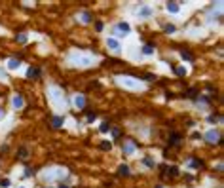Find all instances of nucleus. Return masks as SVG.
I'll list each match as a JSON object with an SVG mask.
<instances>
[{
	"mask_svg": "<svg viewBox=\"0 0 224 188\" xmlns=\"http://www.w3.org/2000/svg\"><path fill=\"white\" fill-rule=\"evenodd\" d=\"M47 95H50L51 103H53L57 109H65V106H67V99H65V95H63V89H61V87L51 86L50 89H47Z\"/></svg>",
	"mask_w": 224,
	"mask_h": 188,
	"instance_id": "1",
	"label": "nucleus"
},
{
	"mask_svg": "<svg viewBox=\"0 0 224 188\" xmlns=\"http://www.w3.org/2000/svg\"><path fill=\"white\" fill-rule=\"evenodd\" d=\"M97 59L93 57L91 53H72L70 55V63L78 67H91Z\"/></svg>",
	"mask_w": 224,
	"mask_h": 188,
	"instance_id": "2",
	"label": "nucleus"
},
{
	"mask_svg": "<svg viewBox=\"0 0 224 188\" xmlns=\"http://www.w3.org/2000/svg\"><path fill=\"white\" fill-rule=\"evenodd\" d=\"M116 82H118L120 86L127 87V89H141V87H142V84L139 82L137 78H129V76H118Z\"/></svg>",
	"mask_w": 224,
	"mask_h": 188,
	"instance_id": "3",
	"label": "nucleus"
},
{
	"mask_svg": "<svg viewBox=\"0 0 224 188\" xmlns=\"http://www.w3.org/2000/svg\"><path fill=\"white\" fill-rule=\"evenodd\" d=\"M63 175H65V169H63V167H51V169L44 171V179H46V181H57Z\"/></svg>",
	"mask_w": 224,
	"mask_h": 188,
	"instance_id": "4",
	"label": "nucleus"
},
{
	"mask_svg": "<svg viewBox=\"0 0 224 188\" xmlns=\"http://www.w3.org/2000/svg\"><path fill=\"white\" fill-rule=\"evenodd\" d=\"M205 141H209V143H218V141H220V133H218L217 129L207 131V133H205Z\"/></svg>",
	"mask_w": 224,
	"mask_h": 188,
	"instance_id": "5",
	"label": "nucleus"
},
{
	"mask_svg": "<svg viewBox=\"0 0 224 188\" xmlns=\"http://www.w3.org/2000/svg\"><path fill=\"white\" fill-rule=\"evenodd\" d=\"M74 106L76 109H86V97H84V95H76L74 97Z\"/></svg>",
	"mask_w": 224,
	"mask_h": 188,
	"instance_id": "6",
	"label": "nucleus"
},
{
	"mask_svg": "<svg viewBox=\"0 0 224 188\" xmlns=\"http://www.w3.org/2000/svg\"><path fill=\"white\" fill-rule=\"evenodd\" d=\"M179 10H181V4H179V2H167V11H171V13H179Z\"/></svg>",
	"mask_w": 224,
	"mask_h": 188,
	"instance_id": "7",
	"label": "nucleus"
},
{
	"mask_svg": "<svg viewBox=\"0 0 224 188\" xmlns=\"http://www.w3.org/2000/svg\"><path fill=\"white\" fill-rule=\"evenodd\" d=\"M11 105H13V109H23V97H21V95H13Z\"/></svg>",
	"mask_w": 224,
	"mask_h": 188,
	"instance_id": "8",
	"label": "nucleus"
},
{
	"mask_svg": "<svg viewBox=\"0 0 224 188\" xmlns=\"http://www.w3.org/2000/svg\"><path fill=\"white\" fill-rule=\"evenodd\" d=\"M106 46H108L112 51H118L120 50V44H118V40H116V38H108V40H106Z\"/></svg>",
	"mask_w": 224,
	"mask_h": 188,
	"instance_id": "9",
	"label": "nucleus"
},
{
	"mask_svg": "<svg viewBox=\"0 0 224 188\" xmlns=\"http://www.w3.org/2000/svg\"><path fill=\"white\" fill-rule=\"evenodd\" d=\"M38 76H40V69H36V67H30V69L27 70V78L33 80V78H38Z\"/></svg>",
	"mask_w": 224,
	"mask_h": 188,
	"instance_id": "10",
	"label": "nucleus"
},
{
	"mask_svg": "<svg viewBox=\"0 0 224 188\" xmlns=\"http://www.w3.org/2000/svg\"><path fill=\"white\" fill-rule=\"evenodd\" d=\"M63 122H65V118H63V116H53V120H51V126H53V127H61Z\"/></svg>",
	"mask_w": 224,
	"mask_h": 188,
	"instance_id": "11",
	"label": "nucleus"
},
{
	"mask_svg": "<svg viewBox=\"0 0 224 188\" xmlns=\"http://www.w3.org/2000/svg\"><path fill=\"white\" fill-rule=\"evenodd\" d=\"M118 31H120L122 34H127V33H129V23H125V21H123V23H118Z\"/></svg>",
	"mask_w": 224,
	"mask_h": 188,
	"instance_id": "12",
	"label": "nucleus"
},
{
	"mask_svg": "<svg viewBox=\"0 0 224 188\" xmlns=\"http://www.w3.org/2000/svg\"><path fill=\"white\" fill-rule=\"evenodd\" d=\"M19 65H21V59H11L10 63H8V67H10L11 70H15V69H19Z\"/></svg>",
	"mask_w": 224,
	"mask_h": 188,
	"instance_id": "13",
	"label": "nucleus"
},
{
	"mask_svg": "<svg viewBox=\"0 0 224 188\" xmlns=\"http://www.w3.org/2000/svg\"><path fill=\"white\" fill-rule=\"evenodd\" d=\"M190 165L194 167V169H199V167H203V162H201V160H192Z\"/></svg>",
	"mask_w": 224,
	"mask_h": 188,
	"instance_id": "14",
	"label": "nucleus"
},
{
	"mask_svg": "<svg viewBox=\"0 0 224 188\" xmlns=\"http://www.w3.org/2000/svg\"><path fill=\"white\" fill-rule=\"evenodd\" d=\"M133 145H131V143H125V145H123V152H125V154H133Z\"/></svg>",
	"mask_w": 224,
	"mask_h": 188,
	"instance_id": "15",
	"label": "nucleus"
},
{
	"mask_svg": "<svg viewBox=\"0 0 224 188\" xmlns=\"http://www.w3.org/2000/svg\"><path fill=\"white\" fill-rule=\"evenodd\" d=\"M163 31H165V33H169V34H173V33H175V25L167 23V25H163Z\"/></svg>",
	"mask_w": 224,
	"mask_h": 188,
	"instance_id": "16",
	"label": "nucleus"
},
{
	"mask_svg": "<svg viewBox=\"0 0 224 188\" xmlns=\"http://www.w3.org/2000/svg\"><path fill=\"white\" fill-rule=\"evenodd\" d=\"M142 51H145L146 55H150V53H154V46H152V44H146L145 48H142Z\"/></svg>",
	"mask_w": 224,
	"mask_h": 188,
	"instance_id": "17",
	"label": "nucleus"
},
{
	"mask_svg": "<svg viewBox=\"0 0 224 188\" xmlns=\"http://www.w3.org/2000/svg\"><path fill=\"white\" fill-rule=\"evenodd\" d=\"M118 173H120V175H129V167H127V165H120Z\"/></svg>",
	"mask_w": 224,
	"mask_h": 188,
	"instance_id": "18",
	"label": "nucleus"
},
{
	"mask_svg": "<svg viewBox=\"0 0 224 188\" xmlns=\"http://www.w3.org/2000/svg\"><path fill=\"white\" fill-rule=\"evenodd\" d=\"M175 72H177V76H186V69H184V67H177Z\"/></svg>",
	"mask_w": 224,
	"mask_h": 188,
	"instance_id": "19",
	"label": "nucleus"
},
{
	"mask_svg": "<svg viewBox=\"0 0 224 188\" xmlns=\"http://www.w3.org/2000/svg\"><path fill=\"white\" fill-rule=\"evenodd\" d=\"M179 141H181V135H179V133H173V135H171V145H175V143H179Z\"/></svg>",
	"mask_w": 224,
	"mask_h": 188,
	"instance_id": "20",
	"label": "nucleus"
},
{
	"mask_svg": "<svg viewBox=\"0 0 224 188\" xmlns=\"http://www.w3.org/2000/svg\"><path fill=\"white\" fill-rule=\"evenodd\" d=\"M165 171H169V175H173V177H177V175H179L177 167H165Z\"/></svg>",
	"mask_w": 224,
	"mask_h": 188,
	"instance_id": "21",
	"label": "nucleus"
},
{
	"mask_svg": "<svg viewBox=\"0 0 224 188\" xmlns=\"http://www.w3.org/2000/svg\"><path fill=\"white\" fill-rule=\"evenodd\" d=\"M99 146H101L103 150H110V148H112V145H110L108 141H103V143H101V145H99Z\"/></svg>",
	"mask_w": 224,
	"mask_h": 188,
	"instance_id": "22",
	"label": "nucleus"
},
{
	"mask_svg": "<svg viewBox=\"0 0 224 188\" xmlns=\"http://www.w3.org/2000/svg\"><path fill=\"white\" fill-rule=\"evenodd\" d=\"M182 59H186V61H194V57H192L190 51H182Z\"/></svg>",
	"mask_w": 224,
	"mask_h": 188,
	"instance_id": "23",
	"label": "nucleus"
},
{
	"mask_svg": "<svg viewBox=\"0 0 224 188\" xmlns=\"http://www.w3.org/2000/svg\"><path fill=\"white\" fill-rule=\"evenodd\" d=\"M207 120H209V123H218L220 122V116H209Z\"/></svg>",
	"mask_w": 224,
	"mask_h": 188,
	"instance_id": "24",
	"label": "nucleus"
},
{
	"mask_svg": "<svg viewBox=\"0 0 224 188\" xmlns=\"http://www.w3.org/2000/svg\"><path fill=\"white\" fill-rule=\"evenodd\" d=\"M145 165L146 167H154L156 163H154V160H152V158H145Z\"/></svg>",
	"mask_w": 224,
	"mask_h": 188,
	"instance_id": "25",
	"label": "nucleus"
},
{
	"mask_svg": "<svg viewBox=\"0 0 224 188\" xmlns=\"http://www.w3.org/2000/svg\"><path fill=\"white\" fill-rule=\"evenodd\" d=\"M139 13H141L142 17H148V15H150V8H142V10L139 11Z\"/></svg>",
	"mask_w": 224,
	"mask_h": 188,
	"instance_id": "26",
	"label": "nucleus"
},
{
	"mask_svg": "<svg viewBox=\"0 0 224 188\" xmlns=\"http://www.w3.org/2000/svg\"><path fill=\"white\" fill-rule=\"evenodd\" d=\"M10 186V181L8 179H0V188H8Z\"/></svg>",
	"mask_w": 224,
	"mask_h": 188,
	"instance_id": "27",
	"label": "nucleus"
},
{
	"mask_svg": "<svg viewBox=\"0 0 224 188\" xmlns=\"http://www.w3.org/2000/svg\"><path fill=\"white\" fill-rule=\"evenodd\" d=\"M82 19H84L86 23H89V21H91V15L87 13V11H84V13H82Z\"/></svg>",
	"mask_w": 224,
	"mask_h": 188,
	"instance_id": "28",
	"label": "nucleus"
},
{
	"mask_svg": "<svg viewBox=\"0 0 224 188\" xmlns=\"http://www.w3.org/2000/svg\"><path fill=\"white\" fill-rule=\"evenodd\" d=\"M27 156H29V150H27V148H21V150H19V158H27Z\"/></svg>",
	"mask_w": 224,
	"mask_h": 188,
	"instance_id": "29",
	"label": "nucleus"
},
{
	"mask_svg": "<svg viewBox=\"0 0 224 188\" xmlns=\"http://www.w3.org/2000/svg\"><path fill=\"white\" fill-rule=\"evenodd\" d=\"M17 40H19V44H25L27 42V34H17Z\"/></svg>",
	"mask_w": 224,
	"mask_h": 188,
	"instance_id": "30",
	"label": "nucleus"
},
{
	"mask_svg": "<svg viewBox=\"0 0 224 188\" xmlns=\"http://www.w3.org/2000/svg\"><path fill=\"white\" fill-rule=\"evenodd\" d=\"M112 135H114L116 139H120V137H122V131H120V129H114V131H112Z\"/></svg>",
	"mask_w": 224,
	"mask_h": 188,
	"instance_id": "31",
	"label": "nucleus"
},
{
	"mask_svg": "<svg viewBox=\"0 0 224 188\" xmlns=\"http://www.w3.org/2000/svg\"><path fill=\"white\" fill-rule=\"evenodd\" d=\"M95 29H97L99 33H101V31H103V23H101V21H97V23H95Z\"/></svg>",
	"mask_w": 224,
	"mask_h": 188,
	"instance_id": "32",
	"label": "nucleus"
},
{
	"mask_svg": "<svg viewBox=\"0 0 224 188\" xmlns=\"http://www.w3.org/2000/svg\"><path fill=\"white\" fill-rule=\"evenodd\" d=\"M186 95H188V97H196V95H198V91H196V89H190Z\"/></svg>",
	"mask_w": 224,
	"mask_h": 188,
	"instance_id": "33",
	"label": "nucleus"
},
{
	"mask_svg": "<svg viewBox=\"0 0 224 188\" xmlns=\"http://www.w3.org/2000/svg\"><path fill=\"white\" fill-rule=\"evenodd\" d=\"M101 131L105 133V131H108V123H101Z\"/></svg>",
	"mask_w": 224,
	"mask_h": 188,
	"instance_id": "34",
	"label": "nucleus"
},
{
	"mask_svg": "<svg viewBox=\"0 0 224 188\" xmlns=\"http://www.w3.org/2000/svg\"><path fill=\"white\" fill-rule=\"evenodd\" d=\"M93 120H95V114L89 112V114H87V122H93Z\"/></svg>",
	"mask_w": 224,
	"mask_h": 188,
	"instance_id": "35",
	"label": "nucleus"
},
{
	"mask_svg": "<svg viewBox=\"0 0 224 188\" xmlns=\"http://www.w3.org/2000/svg\"><path fill=\"white\" fill-rule=\"evenodd\" d=\"M0 78H6V72H4V69L0 67Z\"/></svg>",
	"mask_w": 224,
	"mask_h": 188,
	"instance_id": "36",
	"label": "nucleus"
},
{
	"mask_svg": "<svg viewBox=\"0 0 224 188\" xmlns=\"http://www.w3.org/2000/svg\"><path fill=\"white\" fill-rule=\"evenodd\" d=\"M2 116H4V110H2V109H0V118H2Z\"/></svg>",
	"mask_w": 224,
	"mask_h": 188,
	"instance_id": "37",
	"label": "nucleus"
},
{
	"mask_svg": "<svg viewBox=\"0 0 224 188\" xmlns=\"http://www.w3.org/2000/svg\"><path fill=\"white\" fill-rule=\"evenodd\" d=\"M59 188H69V186H67V184H61V186H59Z\"/></svg>",
	"mask_w": 224,
	"mask_h": 188,
	"instance_id": "38",
	"label": "nucleus"
},
{
	"mask_svg": "<svg viewBox=\"0 0 224 188\" xmlns=\"http://www.w3.org/2000/svg\"><path fill=\"white\" fill-rule=\"evenodd\" d=\"M156 188H163V186H156Z\"/></svg>",
	"mask_w": 224,
	"mask_h": 188,
	"instance_id": "39",
	"label": "nucleus"
}]
</instances>
